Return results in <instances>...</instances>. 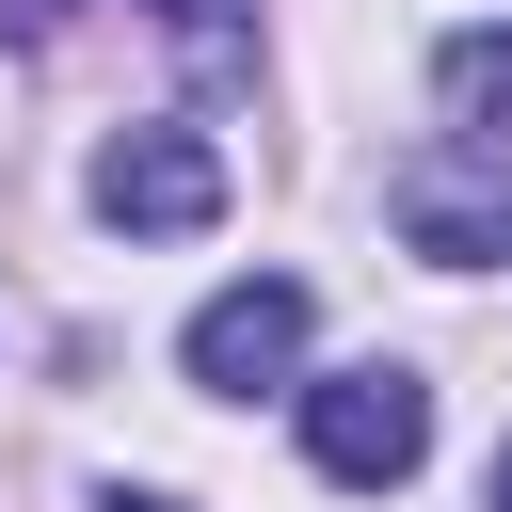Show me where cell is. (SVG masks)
<instances>
[{
	"mask_svg": "<svg viewBox=\"0 0 512 512\" xmlns=\"http://www.w3.org/2000/svg\"><path fill=\"white\" fill-rule=\"evenodd\" d=\"M304 320H320V304H304L288 272L208 288V304H192V336H176V368H192L208 400H256V384H288V368H304Z\"/></svg>",
	"mask_w": 512,
	"mask_h": 512,
	"instance_id": "cell-4",
	"label": "cell"
},
{
	"mask_svg": "<svg viewBox=\"0 0 512 512\" xmlns=\"http://www.w3.org/2000/svg\"><path fill=\"white\" fill-rule=\"evenodd\" d=\"M384 208H400V240H416V256L480 272V256H512V144L448 128L432 160H400V176H384Z\"/></svg>",
	"mask_w": 512,
	"mask_h": 512,
	"instance_id": "cell-2",
	"label": "cell"
},
{
	"mask_svg": "<svg viewBox=\"0 0 512 512\" xmlns=\"http://www.w3.org/2000/svg\"><path fill=\"white\" fill-rule=\"evenodd\" d=\"M112 512H176V496H112Z\"/></svg>",
	"mask_w": 512,
	"mask_h": 512,
	"instance_id": "cell-6",
	"label": "cell"
},
{
	"mask_svg": "<svg viewBox=\"0 0 512 512\" xmlns=\"http://www.w3.org/2000/svg\"><path fill=\"white\" fill-rule=\"evenodd\" d=\"M96 224L192 240V224H224V160H208L192 128H112V144H96Z\"/></svg>",
	"mask_w": 512,
	"mask_h": 512,
	"instance_id": "cell-3",
	"label": "cell"
},
{
	"mask_svg": "<svg viewBox=\"0 0 512 512\" xmlns=\"http://www.w3.org/2000/svg\"><path fill=\"white\" fill-rule=\"evenodd\" d=\"M432 96H448V128L512 144V32H448V48H432Z\"/></svg>",
	"mask_w": 512,
	"mask_h": 512,
	"instance_id": "cell-5",
	"label": "cell"
},
{
	"mask_svg": "<svg viewBox=\"0 0 512 512\" xmlns=\"http://www.w3.org/2000/svg\"><path fill=\"white\" fill-rule=\"evenodd\" d=\"M496 512H512V448H496Z\"/></svg>",
	"mask_w": 512,
	"mask_h": 512,
	"instance_id": "cell-7",
	"label": "cell"
},
{
	"mask_svg": "<svg viewBox=\"0 0 512 512\" xmlns=\"http://www.w3.org/2000/svg\"><path fill=\"white\" fill-rule=\"evenodd\" d=\"M304 464L352 480V496L416 480V464H432V384H416V368H336V384H304Z\"/></svg>",
	"mask_w": 512,
	"mask_h": 512,
	"instance_id": "cell-1",
	"label": "cell"
}]
</instances>
